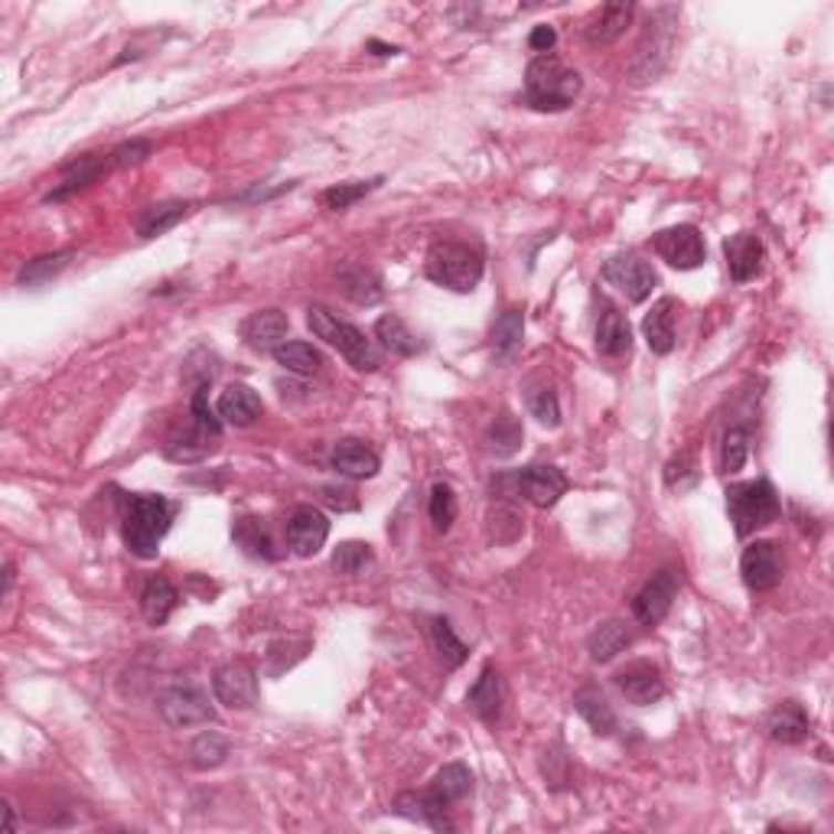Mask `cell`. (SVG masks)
<instances>
[{
  "label": "cell",
  "instance_id": "44",
  "mask_svg": "<svg viewBox=\"0 0 834 834\" xmlns=\"http://www.w3.org/2000/svg\"><path fill=\"white\" fill-rule=\"evenodd\" d=\"M427 512H430V522L437 532H450V525L457 519V496H454L450 482H434Z\"/></svg>",
  "mask_w": 834,
  "mask_h": 834
},
{
  "label": "cell",
  "instance_id": "4",
  "mask_svg": "<svg viewBox=\"0 0 834 834\" xmlns=\"http://www.w3.org/2000/svg\"><path fill=\"white\" fill-rule=\"evenodd\" d=\"M482 271H486V264H482V254L477 248L457 244V241H437L424 261V274L434 284L457 291V294H473L482 281Z\"/></svg>",
  "mask_w": 834,
  "mask_h": 834
},
{
  "label": "cell",
  "instance_id": "34",
  "mask_svg": "<svg viewBox=\"0 0 834 834\" xmlns=\"http://www.w3.org/2000/svg\"><path fill=\"white\" fill-rule=\"evenodd\" d=\"M375 340L382 343V350H388L392 356H405V358H411L417 356L424 346L417 343V336L398 320V316H382L378 323H375Z\"/></svg>",
  "mask_w": 834,
  "mask_h": 834
},
{
  "label": "cell",
  "instance_id": "16",
  "mask_svg": "<svg viewBox=\"0 0 834 834\" xmlns=\"http://www.w3.org/2000/svg\"><path fill=\"white\" fill-rule=\"evenodd\" d=\"M723 258H727V271L737 284H750L753 278H760L763 271V258H767V248L760 236L753 232H737L730 239L723 241Z\"/></svg>",
  "mask_w": 834,
  "mask_h": 834
},
{
  "label": "cell",
  "instance_id": "51",
  "mask_svg": "<svg viewBox=\"0 0 834 834\" xmlns=\"http://www.w3.org/2000/svg\"><path fill=\"white\" fill-rule=\"evenodd\" d=\"M3 815H7V825H3V832L10 834V832H13V809H10V802H3Z\"/></svg>",
  "mask_w": 834,
  "mask_h": 834
},
{
  "label": "cell",
  "instance_id": "15",
  "mask_svg": "<svg viewBox=\"0 0 834 834\" xmlns=\"http://www.w3.org/2000/svg\"><path fill=\"white\" fill-rule=\"evenodd\" d=\"M675 594H678L675 574H671V571H658V574H653V577L646 581V587H643V591L636 594V600H633V616H636L643 626H658V623L668 616Z\"/></svg>",
  "mask_w": 834,
  "mask_h": 834
},
{
  "label": "cell",
  "instance_id": "25",
  "mask_svg": "<svg viewBox=\"0 0 834 834\" xmlns=\"http://www.w3.org/2000/svg\"><path fill=\"white\" fill-rule=\"evenodd\" d=\"M767 733L775 743H802L812 733V720L799 701H779L773 711L767 715Z\"/></svg>",
  "mask_w": 834,
  "mask_h": 834
},
{
  "label": "cell",
  "instance_id": "46",
  "mask_svg": "<svg viewBox=\"0 0 834 834\" xmlns=\"http://www.w3.org/2000/svg\"><path fill=\"white\" fill-rule=\"evenodd\" d=\"M525 405H529L532 417H538V424H544L551 430L561 427V405H557V395L551 388H544V385L529 388L525 392Z\"/></svg>",
  "mask_w": 834,
  "mask_h": 834
},
{
  "label": "cell",
  "instance_id": "43",
  "mask_svg": "<svg viewBox=\"0 0 834 834\" xmlns=\"http://www.w3.org/2000/svg\"><path fill=\"white\" fill-rule=\"evenodd\" d=\"M750 454V434L743 427H730L720 444V470L723 473H740Z\"/></svg>",
  "mask_w": 834,
  "mask_h": 834
},
{
  "label": "cell",
  "instance_id": "38",
  "mask_svg": "<svg viewBox=\"0 0 834 834\" xmlns=\"http://www.w3.org/2000/svg\"><path fill=\"white\" fill-rule=\"evenodd\" d=\"M274 362L294 375H316L323 368V356L310 346V343H300V340H291V343H281L274 353Z\"/></svg>",
  "mask_w": 834,
  "mask_h": 834
},
{
  "label": "cell",
  "instance_id": "22",
  "mask_svg": "<svg viewBox=\"0 0 834 834\" xmlns=\"http://www.w3.org/2000/svg\"><path fill=\"white\" fill-rule=\"evenodd\" d=\"M633 350V326L629 320L613 306V303H603V313L596 320V353L606 358L626 356Z\"/></svg>",
  "mask_w": 834,
  "mask_h": 834
},
{
  "label": "cell",
  "instance_id": "9",
  "mask_svg": "<svg viewBox=\"0 0 834 834\" xmlns=\"http://www.w3.org/2000/svg\"><path fill=\"white\" fill-rule=\"evenodd\" d=\"M600 278H603L609 288H616L629 303H643L658 284L653 264L643 261L639 254H616V258H609V261L600 268Z\"/></svg>",
  "mask_w": 834,
  "mask_h": 834
},
{
  "label": "cell",
  "instance_id": "30",
  "mask_svg": "<svg viewBox=\"0 0 834 834\" xmlns=\"http://www.w3.org/2000/svg\"><path fill=\"white\" fill-rule=\"evenodd\" d=\"M179 594L167 577H150L140 591V613L150 626H164L170 613L177 609Z\"/></svg>",
  "mask_w": 834,
  "mask_h": 834
},
{
  "label": "cell",
  "instance_id": "31",
  "mask_svg": "<svg viewBox=\"0 0 834 834\" xmlns=\"http://www.w3.org/2000/svg\"><path fill=\"white\" fill-rule=\"evenodd\" d=\"M633 639L636 636H633V629L623 619H606V623H600L594 633H591L587 649H591L594 661H609V658H616L619 653H626L633 646Z\"/></svg>",
  "mask_w": 834,
  "mask_h": 834
},
{
  "label": "cell",
  "instance_id": "52",
  "mask_svg": "<svg viewBox=\"0 0 834 834\" xmlns=\"http://www.w3.org/2000/svg\"><path fill=\"white\" fill-rule=\"evenodd\" d=\"M10 587H13V564L3 567V591H10Z\"/></svg>",
  "mask_w": 834,
  "mask_h": 834
},
{
  "label": "cell",
  "instance_id": "20",
  "mask_svg": "<svg viewBox=\"0 0 834 834\" xmlns=\"http://www.w3.org/2000/svg\"><path fill=\"white\" fill-rule=\"evenodd\" d=\"M288 316L281 310H258L241 323V340L258 353H274L281 343H288Z\"/></svg>",
  "mask_w": 834,
  "mask_h": 834
},
{
  "label": "cell",
  "instance_id": "14",
  "mask_svg": "<svg viewBox=\"0 0 834 834\" xmlns=\"http://www.w3.org/2000/svg\"><path fill=\"white\" fill-rule=\"evenodd\" d=\"M740 574H743V584L757 594L763 591H773L782 577V557H779V548L773 541H753L743 548V557H740Z\"/></svg>",
  "mask_w": 834,
  "mask_h": 834
},
{
  "label": "cell",
  "instance_id": "36",
  "mask_svg": "<svg viewBox=\"0 0 834 834\" xmlns=\"http://www.w3.org/2000/svg\"><path fill=\"white\" fill-rule=\"evenodd\" d=\"M69 261H72V251H69V248H65V251H53V254H40V258H33V261L23 264L20 284H23V288H43V284H50L53 278H60L62 271L69 268Z\"/></svg>",
  "mask_w": 834,
  "mask_h": 834
},
{
  "label": "cell",
  "instance_id": "17",
  "mask_svg": "<svg viewBox=\"0 0 834 834\" xmlns=\"http://www.w3.org/2000/svg\"><path fill=\"white\" fill-rule=\"evenodd\" d=\"M330 538V522L320 509L313 505H300L298 512L288 522V544L298 557H313Z\"/></svg>",
  "mask_w": 834,
  "mask_h": 834
},
{
  "label": "cell",
  "instance_id": "33",
  "mask_svg": "<svg viewBox=\"0 0 834 834\" xmlns=\"http://www.w3.org/2000/svg\"><path fill=\"white\" fill-rule=\"evenodd\" d=\"M574 708H577V715L594 727L596 737H609V733L616 730V715H613L606 695H603L596 685H587V688H581V691L574 695Z\"/></svg>",
  "mask_w": 834,
  "mask_h": 834
},
{
  "label": "cell",
  "instance_id": "26",
  "mask_svg": "<svg viewBox=\"0 0 834 834\" xmlns=\"http://www.w3.org/2000/svg\"><path fill=\"white\" fill-rule=\"evenodd\" d=\"M675 320H678V300L661 298L653 306V313L643 320L646 343L656 356H668L675 350Z\"/></svg>",
  "mask_w": 834,
  "mask_h": 834
},
{
  "label": "cell",
  "instance_id": "32",
  "mask_svg": "<svg viewBox=\"0 0 834 834\" xmlns=\"http://www.w3.org/2000/svg\"><path fill=\"white\" fill-rule=\"evenodd\" d=\"M525 343V313L522 310H505L496 326H492V350L499 362H512Z\"/></svg>",
  "mask_w": 834,
  "mask_h": 834
},
{
  "label": "cell",
  "instance_id": "7",
  "mask_svg": "<svg viewBox=\"0 0 834 834\" xmlns=\"http://www.w3.org/2000/svg\"><path fill=\"white\" fill-rule=\"evenodd\" d=\"M512 489L509 496H522L525 502H532L535 509H554L561 502V496L567 492V477L557 470V467H544V463H535V467H525L512 477H499L496 489Z\"/></svg>",
  "mask_w": 834,
  "mask_h": 834
},
{
  "label": "cell",
  "instance_id": "42",
  "mask_svg": "<svg viewBox=\"0 0 834 834\" xmlns=\"http://www.w3.org/2000/svg\"><path fill=\"white\" fill-rule=\"evenodd\" d=\"M375 561V551L365 544V541H343L336 551H333V571L336 574H362L368 564Z\"/></svg>",
  "mask_w": 834,
  "mask_h": 834
},
{
  "label": "cell",
  "instance_id": "8",
  "mask_svg": "<svg viewBox=\"0 0 834 834\" xmlns=\"http://www.w3.org/2000/svg\"><path fill=\"white\" fill-rule=\"evenodd\" d=\"M219 440H222V420H202L192 415L183 430H174L167 437L164 454L177 463H199L219 450Z\"/></svg>",
  "mask_w": 834,
  "mask_h": 834
},
{
  "label": "cell",
  "instance_id": "5",
  "mask_svg": "<svg viewBox=\"0 0 834 834\" xmlns=\"http://www.w3.org/2000/svg\"><path fill=\"white\" fill-rule=\"evenodd\" d=\"M306 323L313 330L316 340H323L326 346H333L340 356L346 358L358 372H375L382 365V358L375 353V346L358 333L353 323L340 320L336 313H330L326 306H310L306 310Z\"/></svg>",
  "mask_w": 834,
  "mask_h": 834
},
{
  "label": "cell",
  "instance_id": "28",
  "mask_svg": "<svg viewBox=\"0 0 834 834\" xmlns=\"http://www.w3.org/2000/svg\"><path fill=\"white\" fill-rule=\"evenodd\" d=\"M633 13H636V3H603L587 27V43L606 46V43L619 40L626 33V27L633 23Z\"/></svg>",
  "mask_w": 834,
  "mask_h": 834
},
{
  "label": "cell",
  "instance_id": "48",
  "mask_svg": "<svg viewBox=\"0 0 834 834\" xmlns=\"http://www.w3.org/2000/svg\"><path fill=\"white\" fill-rule=\"evenodd\" d=\"M688 473V482L685 486H691L695 482V470H691V463H688V457H675V460H668V467H665V482L671 486V489H678L681 492V477Z\"/></svg>",
  "mask_w": 834,
  "mask_h": 834
},
{
  "label": "cell",
  "instance_id": "37",
  "mask_svg": "<svg viewBox=\"0 0 834 834\" xmlns=\"http://www.w3.org/2000/svg\"><path fill=\"white\" fill-rule=\"evenodd\" d=\"M232 538H236V544H239L248 557H264V561L274 557V551H271L274 544H271V538H268V525H264L261 519H254V515L239 519L236 529H232Z\"/></svg>",
  "mask_w": 834,
  "mask_h": 834
},
{
  "label": "cell",
  "instance_id": "21",
  "mask_svg": "<svg viewBox=\"0 0 834 834\" xmlns=\"http://www.w3.org/2000/svg\"><path fill=\"white\" fill-rule=\"evenodd\" d=\"M395 815L420 822V825H427V828H434V832H454L450 805L440 802L430 789H427V792H405V795H398Z\"/></svg>",
  "mask_w": 834,
  "mask_h": 834
},
{
  "label": "cell",
  "instance_id": "27",
  "mask_svg": "<svg viewBox=\"0 0 834 834\" xmlns=\"http://www.w3.org/2000/svg\"><path fill=\"white\" fill-rule=\"evenodd\" d=\"M261 411H264V405L248 385H229L216 402V415L236 427H251L261 417Z\"/></svg>",
  "mask_w": 834,
  "mask_h": 834
},
{
  "label": "cell",
  "instance_id": "3",
  "mask_svg": "<svg viewBox=\"0 0 834 834\" xmlns=\"http://www.w3.org/2000/svg\"><path fill=\"white\" fill-rule=\"evenodd\" d=\"M727 512H730L737 538H750L760 529H770L773 522H779L782 502L770 479H753V482H737L727 489Z\"/></svg>",
  "mask_w": 834,
  "mask_h": 834
},
{
  "label": "cell",
  "instance_id": "39",
  "mask_svg": "<svg viewBox=\"0 0 834 834\" xmlns=\"http://www.w3.org/2000/svg\"><path fill=\"white\" fill-rule=\"evenodd\" d=\"M226 757H229V740L216 730H206L189 743V763L196 770H216L226 763Z\"/></svg>",
  "mask_w": 834,
  "mask_h": 834
},
{
  "label": "cell",
  "instance_id": "23",
  "mask_svg": "<svg viewBox=\"0 0 834 834\" xmlns=\"http://www.w3.org/2000/svg\"><path fill=\"white\" fill-rule=\"evenodd\" d=\"M192 209H196V202H189V199L154 202V206H147V209L137 216L134 229H137L140 239H160V236H167L170 229H177L179 222H183Z\"/></svg>",
  "mask_w": 834,
  "mask_h": 834
},
{
  "label": "cell",
  "instance_id": "35",
  "mask_svg": "<svg viewBox=\"0 0 834 834\" xmlns=\"http://www.w3.org/2000/svg\"><path fill=\"white\" fill-rule=\"evenodd\" d=\"M430 792H434L440 802L457 805V802H463V799L473 792V773H470L463 763H447V767L437 773V779H434Z\"/></svg>",
  "mask_w": 834,
  "mask_h": 834
},
{
  "label": "cell",
  "instance_id": "18",
  "mask_svg": "<svg viewBox=\"0 0 834 834\" xmlns=\"http://www.w3.org/2000/svg\"><path fill=\"white\" fill-rule=\"evenodd\" d=\"M105 170H115L112 167V154H82V157H75L72 164L62 167L60 186H53V192L46 196V202H62V199L82 192L85 186H92Z\"/></svg>",
  "mask_w": 834,
  "mask_h": 834
},
{
  "label": "cell",
  "instance_id": "40",
  "mask_svg": "<svg viewBox=\"0 0 834 834\" xmlns=\"http://www.w3.org/2000/svg\"><path fill=\"white\" fill-rule=\"evenodd\" d=\"M430 636H434V649H437V656H440V661H444L447 668H460V665L467 661V656H470V649L457 639V633H454L450 619L434 616V619H430Z\"/></svg>",
  "mask_w": 834,
  "mask_h": 834
},
{
  "label": "cell",
  "instance_id": "1",
  "mask_svg": "<svg viewBox=\"0 0 834 834\" xmlns=\"http://www.w3.org/2000/svg\"><path fill=\"white\" fill-rule=\"evenodd\" d=\"M177 512V502H170L164 496H127V505H124V544H127V551L144 557V561L157 557L160 541L170 532Z\"/></svg>",
  "mask_w": 834,
  "mask_h": 834
},
{
  "label": "cell",
  "instance_id": "11",
  "mask_svg": "<svg viewBox=\"0 0 834 834\" xmlns=\"http://www.w3.org/2000/svg\"><path fill=\"white\" fill-rule=\"evenodd\" d=\"M157 711L174 730H186V727H199V723L216 720L209 698L199 688H167V691H160Z\"/></svg>",
  "mask_w": 834,
  "mask_h": 834
},
{
  "label": "cell",
  "instance_id": "47",
  "mask_svg": "<svg viewBox=\"0 0 834 834\" xmlns=\"http://www.w3.org/2000/svg\"><path fill=\"white\" fill-rule=\"evenodd\" d=\"M150 144L147 140H131V144H121L112 150V167L115 170H124V167H137V164H144L147 157H150Z\"/></svg>",
  "mask_w": 834,
  "mask_h": 834
},
{
  "label": "cell",
  "instance_id": "49",
  "mask_svg": "<svg viewBox=\"0 0 834 834\" xmlns=\"http://www.w3.org/2000/svg\"><path fill=\"white\" fill-rule=\"evenodd\" d=\"M554 43H557V33H554V27H548V23H541L532 30V37H529V46L541 53V56H548L551 50H554Z\"/></svg>",
  "mask_w": 834,
  "mask_h": 834
},
{
  "label": "cell",
  "instance_id": "12",
  "mask_svg": "<svg viewBox=\"0 0 834 834\" xmlns=\"http://www.w3.org/2000/svg\"><path fill=\"white\" fill-rule=\"evenodd\" d=\"M212 695L232 711H248L258 705V671L248 661H229L212 675Z\"/></svg>",
  "mask_w": 834,
  "mask_h": 834
},
{
  "label": "cell",
  "instance_id": "41",
  "mask_svg": "<svg viewBox=\"0 0 834 834\" xmlns=\"http://www.w3.org/2000/svg\"><path fill=\"white\" fill-rule=\"evenodd\" d=\"M522 437H525L522 424L509 415V411H502V415L492 420V427H489V444H492V450H496L499 457H512V454L519 450Z\"/></svg>",
  "mask_w": 834,
  "mask_h": 834
},
{
  "label": "cell",
  "instance_id": "29",
  "mask_svg": "<svg viewBox=\"0 0 834 834\" xmlns=\"http://www.w3.org/2000/svg\"><path fill=\"white\" fill-rule=\"evenodd\" d=\"M340 288L358 306H372V303H378L382 294H385L378 271H372L368 264H358V261H350V264L340 268Z\"/></svg>",
  "mask_w": 834,
  "mask_h": 834
},
{
  "label": "cell",
  "instance_id": "19",
  "mask_svg": "<svg viewBox=\"0 0 834 834\" xmlns=\"http://www.w3.org/2000/svg\"><path fill=\"white\" fill-rule=\"evenodd\" d=\"M330 463H333V470H336L340 477L350 479H372L378 477V470H382L378 454H375L365 440H358V437H343V440H336V447H333V454H330Z\"/></svg>",
  "mask_w": 834,
  "mask_h": 834
},
{
  "label": "cell",
  "instance_id": "10",
  "mask_svg": "<svg viewBox=\"0 0 834 834\" xmlns=\"http://www.w3.org/2000/svg\"><path fill=\"white\" fill-rule=\"evenodd\" d=\"M653 248L656 254L678 268V271H695L708 261V248H705V236L698 226H671V229H661L656 239H653Z\"/></svg>",
  "mask_w": 834,
  "mask_h": 834
},
{
  "label": "cell",
  "instance_id": "6",
  "mask_svg": "<svg viewBox=\"0 0 834 834\" xmlns=\"http://www.w3.org/2000/svg\"><path fill=\"white\" fill-rule=\"evenodd\" d=\"M675 17L678 10L671 7H661L656 10L636 56H633V65H629V82L633 85H646V82H656L665 69V62L671 56V46H675Z\"/></svg>",
  "mask_w": 834,
  "mask_h": 834
},
{
  "label": "cell",
  "instance_id": "24",
  "mask_svg": "<svg viewBox=\"0 0 834 834\" xmlns=\"http://www.w3.org/2000/svg\"><path fill=\"white\" fill-rule=\"evenodd\" d=\"M502 701H505V688H502V675L492 668V665H486L482 671H479V678L473 681V688H470V695H467V705H470V711L479 717V720H486V723H496L499 715H502Z\"/></svg>",
  "mask_w": 834,
  "mask_h": 834
},
{
  "label": "cell",
  "instance_id": "2",
  "mask_svg": "<svg viewBox=\"0 0 834 834\" xmlns=\"http://www.w3.org/2000/svg\"><path fill=\"white\" fill-rule=\"evenodd\" d=\"M584 88L581 72L567 69L557 56H535L525 72V105L535 112H564Z\"/></svg>",
  "mask_w": 834,
  "mask_h": 834
},
{
  "label": "cell",
  "instance_id": "50",
  "mask_svg": "<svg viewBox=\"0 0 834 834\" xmlns=\"http://www.w3.org/2000/svg\"><path fill=\"white\" fill-rule=\"evenodd\" d=\"M368 50H378V56H395V53H398L395 46H385V43H378V40H368Z\"/></svg>",
  "mask_w": 834,
  "mask_h": 834
},
{
  "label": "cell",
  "instance_id": "45",
  "mask_svg": "<svg viewBox=\"0 0 834 834\" xmlns=\"http://www.w3.org/2000/svg\"><path fill=\"white\" fill-rule=\"evenodd\" d=\"M382 183V177L375 179H353V183H340V186H330L326 192H323V202L333 209V212H343V209H350V206H356L362 196H368L375 186Z\"/></svg>",
  "mask_w": 834,
  "mask_h": 834
},
{
  "label": "cell",
  "instance_id": "13",
  "mask_svg": "<svg viewBox=\"0 0 834 834\" xmlns=\"http://www.w3.org/2000/svg\"><path fill=\"white\" fill-rule=\"evenodd\" d=\"M616 688L636 708H653L656 701L665 698V678H661L658 665L646 661V658H636L626 668H619L616 671Z\"/></svg>",
  "mask_w": 834,
  "mask_h": 834
}]
</instances>
